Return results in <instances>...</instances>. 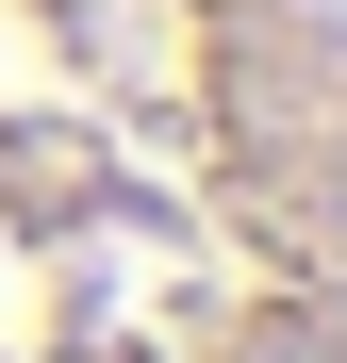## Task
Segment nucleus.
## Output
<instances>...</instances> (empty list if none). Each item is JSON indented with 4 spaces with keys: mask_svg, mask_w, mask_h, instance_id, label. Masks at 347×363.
Here are the masks:
<instances>
[{
    "mask_svg": "<svg viewBox=\"0 0 347 363\" xmlns=\"http://www.w3.org/2000/svg\"><path fill=\"white\" fill-rule=\"evenodd\" d=\"M0 363H347V0H0Z\"/></svg>",
    "mask_w": 347,
    "mask_h": 363,
    "instance_id": "f257e3e1",
    "label": "nucleus"
}]
</instances>
